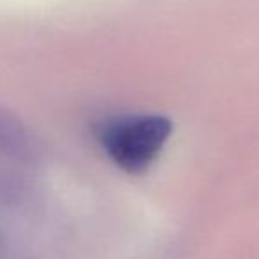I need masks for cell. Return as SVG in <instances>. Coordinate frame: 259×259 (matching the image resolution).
I'll return each instance as SVG.
<instances>
[{
	"instance_id": "cell-2",
	"label": "cell",
	"mask_w": 259,
	"mask_h": 259,
	"mask_svg": "<svg viewBox=\"0 0 259 259\" xmlns=\"http://www.w3.org/2000/svg\"><path fill=\"white\" fill-rule=\"evenodd\" d=\"M0 155L23 162L36 155V144L27 126L4 107H0Z\"/></svg>"
},
{
	"instance_id": "cell-1",
	"label": "cell",
	"mask_w": 259,
	"mask_h": 259,
	"mask_svg": "<svg viewBox=\"0 0 259 259\" xmlns=\"http://www.w3.org/2000/svg\"><path fill=\"white\" fill-rule=\"evenodd\" d=\"M172 124L162 115H128L101 126L100 142L117 167L146 170L162 153Z\"/></svg>"
}]
</instances>
